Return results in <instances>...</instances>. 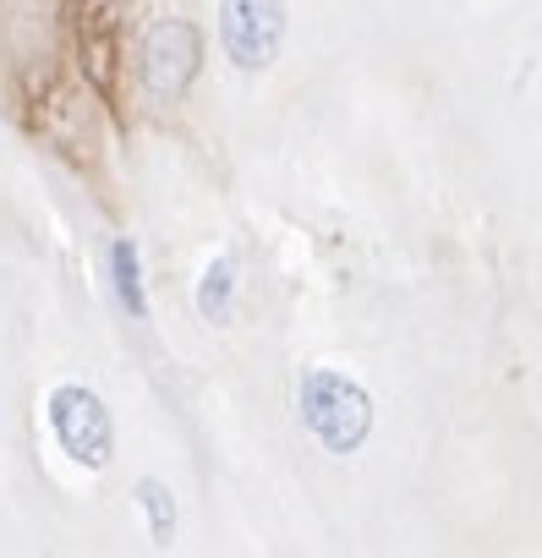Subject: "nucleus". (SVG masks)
<instances>
[{
	"label": "nucleus",
	"mask_w": 542,
	"mask_h": 558,
	"mask_svg": "<svg viewBox=\"0 0 542 558\" xmlns=\"http://www.w3.org/2000/svg\"><path fill=\"white\" fill-rule=\"evenodd\" d=\"M302 416H308L313 438H324L335 454H351L373 427V400L340 373H313L302 384Z\"/></svg>",
	"instance_id": "nucleus-1"
},
{
	"label": "nucleus",
	"mask_w": 542,
	"mask_h": 558,
	"mask_svg": "<svg viewBox=\"0 0 542 558\" xmlns=\"http://www.w3.org/2000/svg\"><path fill=\"white\" fill-rule=\"evenodd\" d=\"M50 427L61 438V449L88 465V471H105L110 465V449H116V433H110V411L94 389L83 384H67L50 395Z\"/></svg>",
	"instance_id": "nucleus-2"
},
{
	"label": "nucleus",
	"mask_w": 542,
	"mask_h": 558,
	"mask_svg": "<svg viewBox=\"0 0 542 558\" xmlns=\"http://www.w3.org/2000/svg\"><path fill=\"white\" fill-rule=\"evenodd\" d=\"M72 39H77V66L94 83V94L116 99V88H121V0H72Z\"/></svg>",
	"instance_id": "nucleus-3"
},
{
	"label": "nucleus",
	"mask_w": 542,
	"mask_h": 558,
	"mask_svg": "<svg viewBox=\"0 0 542 558\" xmlns=\"http://www.w3.org/2000/svg\"><path fill=\"white\" fill-rule=\"evenodd\" d=\"M137 72H143V88L154 99H181L186 83L197 77V34L192 23L181 17H165L143 34V50H137Z\"/></svg>",
	"instance_id": "nucleus-4"
},
{
	"label": "nucleus",
	"mask_w": 542,
	"mask_h": 558,
	"mask_svg": "<svg viewBox=\"0 0 542 558\" xmlns=\"http://www.w3.org/2000/svg\"><path fill=\"white\" fill-rule=\"evenodd\" d=\"M219 34H225V50H230L236 66L263 72L268 61H275L280 34H286V0H225Z\"/></svg>",
	"instance_id": "nucleus-5"
},
{
	"label": "nucleus",
	"mask_w": 542,
	"mask_h": 558,
	"mask_svg": "<svg viewBox=\"0 0 542 558\" xmlns=\"http://www.w3.org/2000/svg\"><path fill=\"white\" fill-rule=\"evenodd\" d=\"M230 291H236V263H230V257L208 263L203 291H197V307H203L208 324H225V318H230Z\"/></svg>",
	"instance_id": "nucleus-6"
},
{
	"label": "nucleus",
	"mask_w": 542,
	"mask_h": 558,
	"mask_svg": "<svg viewBox=\"0 0 542 558\" xmlns=\"http://www.w3.org/2000/svg\"><path fill=\"white\" fill-rule=\"evenodd\" d=\"M110 268H116V296H121V307H127L132 318H143L148 302H143V279H137V246H132V241H116V246H110Z\"/></svg>",
	"instance_id": "nucleus-7"
},
{
	"label": "nucleus",
	"mask_w": 542,
	"mask_h": 558,
	"mask_svg": "<svg viewBox=\"0 0 542 558\" xmlns=\"http://www.w3.org/2000/svg\"><path fill=\"white\" fill-rule=\"evenodd\" d=\"M143 504H154V531L170 536V509H165V487L159 482H143Z\"/></svg>",
	"instance_id": "nucleus-8"
}]
</instances>
